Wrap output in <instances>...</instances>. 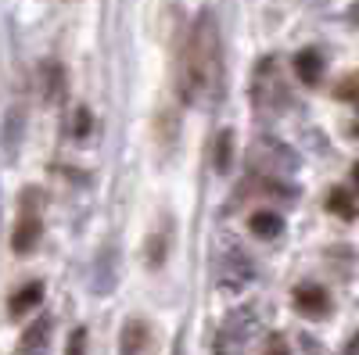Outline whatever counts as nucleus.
<instances>
[{
  "label": "nucleus",
  "mask_w": 359,
  "mask_h": 355,
  "mask_svg": "<svg viewBox=\"0 0 359 355\" xmlns=\"http://www.w3.org/2000/svg\"><path fill=\"white\" fill-rule=\"evenodd\" d=\"M248 169L262 180L277 183V180H287V176L298 169V158L287 144L273 140V137H259L252 147H248Z\"/></svg>",
  "instance_id": "7ed1b4c3"
},
{
  "label": "nucleus",
  "mask_w": 359,
  "mask_h": 355,
  "mask_svg": "<svg viewBox=\"0 0 359 355\" xmlns=\"http://www.w3.org/2000/svg\"><path fill=\"white\" fill-rule=\"evenodd\" d=\"M338 97H341V101H359V76L341 79V86H338Z\"/></svg>",
  "instance_id": "412c9836"
},
{
  "label": "nucleus",
  "mask_w": 359,
  "mask_h": 355,
  "mask_svg": "<svg viewBox=\"0 0 359 355\" xmlns=\"http://www.w3.org/2000/svg\"><path fill=\"white\" fill-rule=\"evenodd\" d=\"M294 309L298 312H306V316H323L327 309H331V294H327L323 287H316V284H302V287H294Z\"/></svg>",
  "instance_id": "9b49d317"
},
{
  "label": "nucleus",
  "mask_w": 359,
  "mask_h": 355,
  "mask_svg": "<svg viewBox=\"0 0 359 355\" xmlns=\"http://www.w3.org/2000/svg\"><path fill=\"white\" fill-rule=\"evenodd\" d=\"M341 355H359V334H352L348 337V344H345V351Z\"/></svg>",
  "instance_id": "4be33fe9"
},
{
  "label": "nucleus",
  "mask_w": 359,
  "mask_h": 355,
  "mask_svg": "<svg viewBox=\"0 0 359 355\" xmlns=\"http://www.w3.org/2000/svg\"><path fill=\"white\" fill-rule=\"evenodd\" d=\"M36 90H40V101L43 104H62L65 94H69V76H65V65L47 57V62L36 65Z\"/></svg>",
  "instance_id": "6e6552de"
},
{
  "label": "nucleus",
  "mask_w": 359,
  "mask_h": 355,
  "mask_svg": "<svg viewBox=\"0 0 359 355\" xmlns=\"http://www.w3.org/2000/svg\"><path fill=\"white\" fill-rule=\"evenodd\" d=\"M172 355H184V337H176V348H172Z\"/></svg>",
  "instance_id": "5701e85b"
},
{
  "label": "nucleus",
  "mask_w": 359,
  "mask_h": 355,
  "mask_svg": "<svg viewBox=\"0 0 359 355\" xmlns=\"http://www.w3.org/2000/svg\"><path fill=\"white\" fill-rule=\"evenodd\" d=\"M248 233H255L259 241H277L284 233V216L273 212V209H259L248 216Z\"/></svg>",
  "instance_id": "ddd939ff"
},
{
  "label": "nucleus",
  "mask_w": 359,
  "mask_h": 355,
  "mask_svg": "<svg viewBox=\"0 0 359 355\" xmlns=\"http://www.w3.org/2000/svg\"><path fill=\"white\" fill-rule=\"evenodd\" d=\"M352 176H355V183H359V162H355V169H352Z\"/></svg>",
  "instance_id": "b1692460"
},
{
  "label": "nucleus",
  "mask_w": 359,
  "mask_h": 355,
  "mask_svg": "<svg viewBox=\"0 0 359 355\" xmlns=\"http://www.w3.org/2000/svg\"><path fill=\"white\" fill-rule=\"evenodd\" d=\"M294 76H298V83H306V86H320V79H323V54L313 50V47L298 50L294 54Z\"/></svg>",
  "instance_id": "4468645a"
},
{
  "label": "nucleus",
  "mask_w": 359,
  "mask_h": 355,
  "mask_svg": "<svg viewBox=\"0 0 359 355\" xmlns=\"http://www.w3.org/2000/svg\"><path fill=\"white\" fill-rule=\"evenodd\" d=\"M327 209H331L334 216H341V219H355V201H352V194L345 190V187H334L331 194H327Z\"/></svg>",
  "instance_id": "dca6fc26"
},
{
  "label": "nucleus",
  "mask_w": 359,
  "mask_h": 355,
  "mask_svg": "<svg viewBox=\"0 0 359 355\" xmlns=\"http://www.w3.org/2000/svg\"><path fill=\"white\" fill-rule=\"evenodd\" d=\"M65 355H86V327H76V330L69 334V348H65Z\"/></svg>",
  "instance_id": "aec40b11"
},
{
  "label": "nucleus",
  "mask_w": 359,
  "mask_h": 355,
  "mask_svg": "<svg viewBox=\"0 0 359 355\" xmlns=\"http://www.w3.org/2000/svg\"><path fill=\"white\" fill-rule=\"evenodd\" d=\"M40 302H43V284H40V280H29L25 287L11 291V298H8V312H11L15 319H22V316H29L33 309H40Z\"/></svg>",
  "instance_id": "f8f14e48"
},
{
  "label": "nucleus",
  "mask_w": 359,
  "mask_h": 355,
  "mask_svg": "<svg viewBox=\"0 0 359 355\" xmlns=\"http://www.w3.org/2000/svg\"><path fill=\"white\" fill-rule=\"evenodd\" d=\"M65 130H69V137H72V140H86V137H90V130H94V115H90V108H83V104H79V108L72 111V118H69V126H65Z\"/></svg>",
  "instance_id": "f3484780"
},
{
  "label": "nucleus",
  "mask_w": 359,
  "mask_h": 355,
  "mask_svg": "<svg viewBox=\"0 0 359 355\" xmlns=\"http://www.w3.org/2000/svg\"><path fill=\"white\" fill-rule=\"evenodd\" d=\"M54 337V316H40L29 323V330L18 337V355H43Z\"/></svg>",
  "instance_id": "1a4fd4ad"
},
{
  "label": "nucleus",
  "mask_w": 359,
  "mask_h": 355,
  "mask_svg": "<svg viewBox=\"0 0 359 355\" xmlns=\"http://www.w3.org/2000/svg\"><path fill=\"white\" fill-rule=\"evenodd\" d=\"M43 194L36 187H25L18 197V219L11 230V251L15 255H29L40 244V233H43Z\"/></svg>",
  "instance_id": "39448f33"
},
{
  "label": "nucleus",
  "mask_w": 359,
  "mask_h": 355,
  "mask_svg": "<svg viewBox=\"0 0 359 355\" xmlns=\"http://www.w3.org/2000/svg\"><path fill=\"white\" fill-rule=\"evenodd\" d=\"M230 158H233V133L223 130V133L216 137V158H212L216 172H226V169H230Z\"/></svg>",
  "instance_id": "a211bd4d"
},
{
  "label": "nucleus",
  "mask_w": 359,
  "mask_h": 355,
  "mask_svg": "<svg viewBox=\"0 0 359 355\" xmlns=\"http://www.w3.org/2000/svg\"><path fill=\"white\" fill-rule=\"evenodd\" d=\"M118 355H155V330L144 316H130L118 330Z\"/></svg>",
  "instance_id": "0eeeda50"
},
{
  "label": "nucleus",
  "mask_w": 359,
  "mask_h": 355,
  "mask_svg": "<svg viewBox=\"0 0 359 355\" xmlns=\"http://www.w3.org/2000/svg\"><path fill=\"white\" fill-rule=\"evenodd\" d=\"M169 244H172V219L165 216L158 223V230H151V237H147V248H144L147 270H162L165 258H169Z\"/></svg>",
  "instance_id": "9d476101"
},
{
  "label": "nucleus",
  "mask_w": 359,
  "mask_h": 355,
  "mask_svg": "<svg viewBox=\"0 0 359 355\" xmlns=\"http://www.w3.org/2000/svg\"><path fill=\"white\" fill-rule=\"evenodd\" d=\"M255 334H259V312L252 305L233 309L219 319V330L212 337V355H248Z\"/></svg>",
  "instance_id": "f03ea898"
},
{
  "label": "nucleus",
  "mask_w": 359,
  "mask_h": 355,
  "mask_svg": "<svg viewBox=\"0 0 359 355\" xmlns=\"http://www.w3.org/2000/svg\"><path fill=\"white\" fill-rule=\"evenodd\" d=\"M262 355H291V348H287V337H284V334H269V337H266V348H262Z\"/></svg>",
  "instance_id": "6ab92c4d"
},
{
  "label": "nucleus",
  "mask_w": 359,
  "mask_h": 355,
  "mask_svg": "<svg viewBox=\"0 0 359 355\" xmlns=\"http://www.w3.org/2000/svg\"><path fill=\"white\" fill-rule=\"evenodd\" d=\"M223 36H219V22L212 11H198L187 40L180 47V65H176V94L191 108H212L223 97Z\"/></svg>",
  "instance_id": "f257e3e1"
},
{
  "label": "nucleus",
  "mask_w": 359,
  "mask_h": 355,
  "mask_svg": "<svg viewBox=\"0 0 359 355\" xmlns=\"http://www.w3.org/2000/svg\"><path fill=\"white\" fill-rule=\"evenodd\" d=\"M212 280L223 294H241L255 284V262L241 248H226V251H219V258L212 265Z\"/></svg>",
  "instance_id": "423d86ee"
},
{
  "label": "nucleus",
  "mask_w": 359,
  "mask_h": 355,
  "mask_svg": "<svg viewBox=\"0 0 359 355\" xmlns=\"http://www.w3.org/2000/svg\"><path fill=\"white\" fill-rule=\"evenodd\" d=\"M22 137H25V108L15 104V108L8 111V118H4V147H8L11 155L22 147Z\"/></svg>",
  "instance_id": "2eb2a0df"
},
{
  "label": "nucleus",
  "mask_w": 359,
  "mask_h": 355,
  "mask_svg": "<svg viewBox=\"0 0 359 355\" xmlns=\"http://www.w3.org/2000/svg\"><path fill=\"white\" fill-rule=\"evenodd\" d=\"M252 108L259 115H280L287 108V86L280 79V69H277V57H262L252 72Z\"/></svg>",
  "instance_id": "20e7f679"
}]
</instances>
